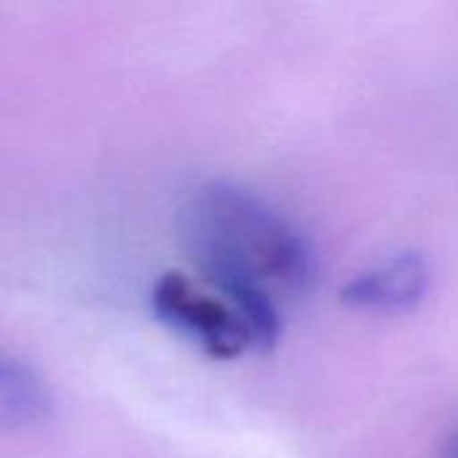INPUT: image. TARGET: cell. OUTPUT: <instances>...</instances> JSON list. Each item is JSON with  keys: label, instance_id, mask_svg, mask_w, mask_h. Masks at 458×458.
I'll use <instances>...</instances> for the list:
<instances>
[{"label": "cell", "instance_id": "1", "mask_svg": "<svg viewBox=\"0 0 458 458\" xmlns=\"http://www.w3.org/2000/svg\"><path fill=\"white\" fill-rule=\"evenodd\" d=\"M182 242L201 279L242 314L255 352H271L282 301L306 295L317 276L309 236L258 193L207 182L188 201Z\"/></svg>", "mask_w": 458, "mask_h": 458}, {"label": "cell", "instance_id": "2", "mask_svg": "<svg viewBox=\"0 0 458 458\" xmlns=\"http://www.w3.org/2000/svg\"><path fill=\"white\" fill-rule=\"evenodd\" d=\"M153 317L212 360H236L255 352L242 314L220 295L199 287L185 274L169 271L150 287Z\"/></svg>", "mask_w": 458, "mask_h": 458}, {"label": "cell", "instance_id": "4", "mask_svg": "<svg viewBox=\"0 0 458 458\" xmlns=\"http://www.w3.org/2000/svg\"><path fill=\"white\" fill-rule=\"evenodd\" d=\"M54 416V397L40 373L5 354L0 362V421L5 429L27 432L43 427Z\"/></svg>", "mask_w": 458, "mask_h": 458}, {"label": "cell", "instance_id": "5", "mask_svg": "<svg viewBox=\"0 0 458 458\" xmlns=\"http://www.w3.org/2000/svg\"><path fill=\"white\" fill-rule=\"evenodd\" d=\"M440 458H458V427L445 437V443L440 448Z\"/></svg>", "mask_w": 458, "mask_h": 458}, {"label": "cell", "instance_id": "3", "mask_svg": "<svg viewBox=\"0 0 458 458\" xmlns=\"http://www.w3.org/2000/svg\"><path fill=\"white\" fill-rule=\"evenodd\" d=\"M432 284V268L419 252H397L360 271L344 290L341 303L365 314H405L416 309Z\"/></svg>", "mask_w": 458, "mask_h": 458}]
</instances>
